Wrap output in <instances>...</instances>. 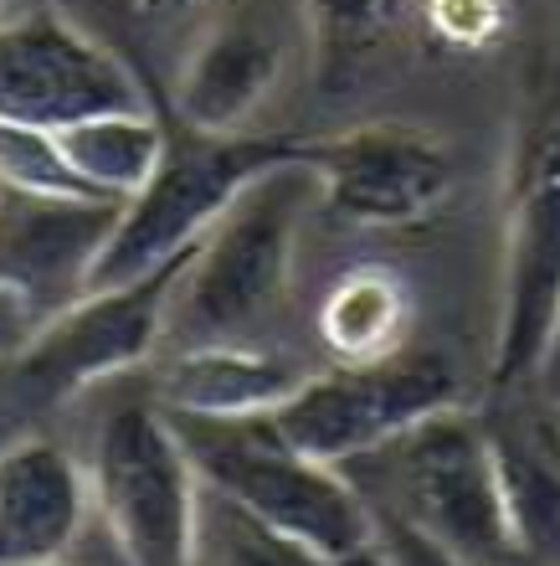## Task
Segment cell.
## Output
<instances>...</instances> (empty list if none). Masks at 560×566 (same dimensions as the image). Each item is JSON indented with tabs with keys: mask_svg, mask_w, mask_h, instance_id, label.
<instances>
[{
	"mask_svg": "<svg viewBox=\"0 0 560 566\" xmlns=\"http://www.w3.org/2000/svg\"><path fill=\"white\" fill-rule=\"evenodd\" d=\"M314 207H319V176L304 155L252 176L232 207L216 217V227L196 242L170 298L165 335H176L180 345L247 340L278 310L294 273L298 227Z\"/></svg>",
	"mask_w": 560,
	"mask_h": 566,
	"instance_id": "6da1fadb",
	"label": "cell"
},
{
	"mask_svg": "<svg viewBox=\"0 0 560 566\" xmlns=\"http://www.w3.org/2000/svg\"><path fill=\"white\" fill-rule=\"evenodd\" d=\"M370 510L416 525L468 566H515L494 443L478 412L443 407L366 459L345 463Z\"/></svg>",
	"mask_w": 560,
	"mask_h": 566,
	"instance_id": "7a4b0ae2",
	"label": "cell"
},
{
	"mask_svg": "<svg viewBox=\"0 0 560 566\" xmlns=\"http://www.w3.org/2000/svg\"><path fill=\"white\" fill-rule=\"evenodd\" d=\"M170 422L207 490H216L283 536H294L325 562H345L376 541V510L355 490V479L335 463L298 453L267 412L263 418L170 412Z\"/></svg>",
	"mask_w": 560,
	"mask_h": 566,
	"instance_id": "3957f363",
	"label": "cell"
},
{
	"mask_svg": "<svg viewBox=\"0 0 560 566\" xmlns=\"http://www.w3.org/2000/svg\"><path fill=\"white\" fill-rule=\"evenodd\" d=\"M88 469V505L108 525L129 566H191L201 474L160 402H114L98 422Z\"/></svg>",
	"mask_w": 560,
	"mask_h": 566,
	"instance_id": "277c9868",
	"label": "cell"
},
{
	"mask_svg": "<svg viewBox=\"0 0 560 566\" xmlns=\"http://www.w3.org/2000/svg\"><path fill=\"white\" fill-rule=\"evenodd\" d=\"M294 155H304V139L288 135H196L186 129V139H170L149 186L118 211V227L88 289L145 279L149 269L191 253L252 176Z\"/></svg>",
	"mask_w": 560,
	"mask_h": 566,
	"instance_id": "5b68a950",
	"label": "cell"
},
{
	"mask_svg": "<svg viewBox=\"0 0 560 566\" xmlns=\"http://www.w3.org/2000/svg\"><path fill=\"white\" fill-rule=\"evenodd\" d=\"M191 253L149 269L145 279L88 289L46 325H36L6 356V397L27 412H42L149 360V350L165 340L170 298H176Z\"/></svg>",
	"mask_w": 560,
	"mask_h": 566,
	"instance_id": "8992f818",
	"label": "cell"
},
{
	"mask_svg": "<svg viewBox=\"0 0 560 566\" xmlns=\"http://www.w3.org/2000/svg\"><path fill=\"white\" fill-rule=\"evenodd\" d=\"M457 402H463V381L447 356L401 345L397 356L304 376L294 397L278 402L267 418L298 453L345 469Z\"/></svg>",
	"mask_w": 560,
	"mask_h": 566,
	"instance_id": "52a82bcc",
	"label": "cell"
},
{
	"mask_svg": "<svg viewBox=\"0 0 560 566\" xmlns=\"http://www.w3.org/2000/svg\"><path fill=\"white\" fill-rule=\"evenodd\" d=\"M560 329V129H546L519 160L509 242H504V314L494 350V397L530 391Z\"/></svg>",
	"mask_w": 560,
	"mask_h": 566,
	"instance_id": "ba28073f",
	"label": "cell"
},
{
	"mask_svg": "<svg viewBox=\"0 0 560 566\" xmlns=\"http://www.w3.org/2000/svg\"><path fill=\"white\" fill-rule=\"evenodd\" d=\"M108 108H149V98L104 36L62 11L0 15V119L62 129Z\"/></svg>",
	"mask_w": 560,
	"mask_h": 566,
	"instance_id": "9c48e42d",
	"label": "cell"
},
{
	"mask_svg": "<svg viewBox=\"0 0 560 566\" xmlns=\"http://www.w3.org/2000/svg\"><path fill=\"white\" fill-rule=\"evenodd\" d=\"M309 36L304 0H226L176 77V119L196 135H247Z\"/></svg>",
	"mask_w": 560,
	"mask_h": 566,
	"instance_id": "30bf717a",
	"label": "cell"
},
{
	"mask_svg": "<svg viewBox=\"0 0 560 566\" xmlns=\"http://www.w3.org/2000/svg\"><path fill=\"white\" fill-rule=\"evenodd\" d=\"M304 160L319 176V207L350 227H412L447 201L453 155L432 129L401 119L355 124L309 139Z\"/></svg>",
	"mask_w": 560,
	"mask_h": 566,
	"instance_id": "8fae6325",
	"label": "cell"
},
{
	"mask_svg": "<svg viewBox=\"0 0 560 566\" xmlns=\"http://www.w3.org/2000/svg\"><path fill=\"white\" fill-rule=\"evenodd\" d=\"M118 211L124 207L104 196L0 186V294L27 314L31 329L88 294Z\"/></svg>",
	"mask_w": 560,
	"mask_h": 566,
	"instance_id": "7c38bea8",
	"label": "cell"
},
{
	"mask_svg": "<svg viewBox=\"0 0 560 566\" xmlns=\"http://www.w3.org/2000/svg\"><path fill=\"white\" fill-rule=\"evenodd\" d=\"M515 566H560V402L504 391L484 418Z\"/></svg>",
	"mask_w": 560,
	"mask_h": 566,
	"instance_id": "4fadbf2b",
	"label": "cell"
},
{
	"mask_svg": "<svg viewBox=\"0 0 560 566\" xmlns=\"http://www.w3.org/2000/svg\"><path fill=\"white\" fill-rule=\"evenodd\" d=\"M88 510V469L57 438L0 443V566H57Z\"/></svg>",
	"mask_w": 560,
	"mask_h": 566,
	"instance_id": "5bb4252c",
	"label": "cell"
},
{
	"mask_svg": "<svg viewBox=\"0 0 560 566\" xmlns=\"http://www.w3.org/2000/svg\"><path fill=\"white\" fill-rule=\"evenodd\" d=\"M304 381L294 360L273 356L247 340H211V345H180L176 360L160 376L165 412L186 418H263L278 402L294 397Z\"/></svg>",
	"mask_w": 560,
	"mask_h": 566,
	"instance_id": "9a60e30c",
	"label": "cell"
},
{
	"mask_svg": "<svg viewBox=\"0 0 560 566\" xmlns=\"http://www.w3.org/2000/svg\"><path fill=\"white\" fill-rule=\"evenodd\" d=\"M62 149V165L73 170V180L88 196L104 201H134L149 186V176L165 160V124L155 108H108V114H88L52 129Z\"/></svg>",
	"mask_w": 560,
	"mask_h": 566,
	"instance_id": "2e32d148",
	"label": "cell"
},
{
	"mask_svg": "<svg viewBox=\"0 0 560 566\" xmlns=\"http://www.w3.org/2000/svg\"><path fill=\"white\" fill-rule=\"evenodd\" d=\"M412 329V294L391 269H350L319 304V340L335 366L397 356Z\"/></svg>",
	"mask_w": 560,
	"mask_h": 566,
	"instance_id": "e0dca14e",
	"label": "cell"
},
{
	"mask_svg": "<svg viewBox=\"0 0 560 566\" xmlns=\"http://www.w3.org/2000/svg\"><path fill=\"white\" fill-rule=\"evenodd\" d=\"M191 566H335L319 552L298 546L294 536H283L242 505L222 500L216 490L201 484V515H196V546Z\"/></svg>",
	"mask_w": 560,
	"mask_h": 566,
	"instance_id": "ac0fdd59",
	"label": "cell"
},
{
	"mask_svg": "<svg viewBox=\"0 0 560 566\" xmlns=\"http://www.w3.org/2000/svg\"><path fill=\"white\" fill-rule=\"evenodd\" d=\"M309 15V46L319 62V77L339 83L397 31L401 0H304Z\"/></svg>",
	"mask_w": 560,
	"mask_h": 566,
	"instance_id": "d6986e66",
	"label": "cell"
},
{
	"mask_svg": "<svg viewBox=\"0 0 560 566\" xmlns=\"http://www.w3.org/2000/svg\"><path fill=\"white\" fill-rule=\"evenodd\" d=\"M0 186L15 191H57V196H88L62 165V149L52 129H31V124L0 119Z\"/></svg>",
	"mask_w": 560,
	"mask_h": 566,
	"instance_id": "ffe728a7",
	"label": "cell"
},
{
	"mask_svg": "<svg viewBox=\"0 0 560 566\" xmlns=\"http://www.w3.org/2000/svg\"><path fill=\"white\" fill-rule=\"evenodd\" d=\"M376 546L391 566H468L463 556H453L447 546H437L432 536H422L416 525L397 521V515H385L376 510Z\"/></svg>",
	"mask_w": 560,
	"mask_h": 566,
	"instance_id": "44dd1931",
	"label": "cell"
},
{
	"mask_svg": "<svg viewBox=\"0 0 560 566\" xmlns=\"http://www.w3.org/2000/svg\"><path fill=\"white\" fill-rule=\"evenodd\" d=\"M432 31H443L447 42H484L504 21L499 0H427Z\"/></svg>",
	"mask_w": 560,
	"mask_h": 566,
	"instance_id": "7402d4cb",
	"label": "cell"
},
{
	"mask_svg": "<svg viewBox=\"0 0 560 566\" xmlns=\"http://www.w3.org/2000/svg\"><path fill=\"white\" fill-rule=\"evenodd\" d=\"M62 6V15H73L77 27H88L93 31V21H118V15H129L134 6H145V0H57ZM98 36V31H93Z\"/></svg>",
	"mask_w": 560,
	"mask_h": 566,
	"instance_id": "603a6c76",
	"label": "cell"
},
{
	"mask_svg": "<svg viewBox=\"0 0 560 566\" xmlns=\"http://www.w3.org/2000/svg\"><path fill=\"white\" fill-rule=\"evenodd\" d=\"M27 335H31L27 314H21V310H15V304H11V298L0 294V360L11 356V350H15V345H21V340H27Z\"/></svg>",
	"mask_w": 560,
	"mask_h": 566,
	"instance_id": "cb8c5ba5",
	"label": "cell"
},
{
	"mask_svg": "<svg viewBox=\"0 0 560 566\" xmlns=\"http://www.w3.org/2000/svg\"><path fill=\"white\" fill-rule=\"evenodd\" d=\"M335 566H391V562H385V556H381V546H376V541H370L366 552H355V556H345V562H335Z\"/></svg>",
	"mask_w": 560,
	"mask_h": 566,
	"instance_id": "d4e9b609",
	"label": "cell"
},
{
	"mask_svg": "<svg viewBox=\"0 0 560 566\" xmlns=\"http://www.w3.org/2000/svg\"><path fill=\"white\" fill-rule=\"evenodd\" d=\"M540 387H560V329H556V345L546 356V371H540Z\"/></svg>",
	"mask_w": 560,
	"mask_h": 566,
	"instance_id": "484cf974",
	"label": "cell"
},
{
	"mask_svg": "<svg viewBox=\"0 0 560 566\" xmlns=\"http://www.w3.org/2000/svg\"><path fill=\"white\" fill-rule=\"evenodd\" d=\"M155 6H191V0H155Z\"/></svg>",
	"mask_w": 560,
	"mask_h": 566,
	"instance_id": "4316f807",
	"label": "cell"
},
{
	"mask_svg": "<svg viewBox=\"0 0 560 566\" xmlns=\"http://www.w3.org/2000/svg\"><path fill=\"white\" fill-rule=\"evenodd\" d=\"M0 15H6V0H0Z\"/></svg>",
	"mask_w": 560,
	"mask_h": 566,
	"instance_id": "83f0119b",
	"label": "cell"
},
{
	"mask_svg": "<svg viewBox=\"0 0 560 566\" xmlns=\"http://www.w3.org/2000/svg\"><path fill=\"white\" fill-rule=\"evenodd\" d=\"M57 566H62V562H57Z\"/></svg>",
	"mask_w": 560,
	"mask_h": 566,
	"instance_id": "f1b7e54d",
	"label": "cell"
}]
</instances>
